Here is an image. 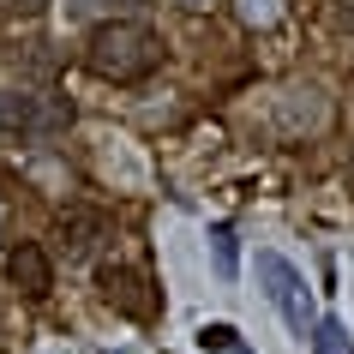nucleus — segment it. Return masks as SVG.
Here are the masks:
<instances>
[{"label": "nucleus", "mask_w": 354, "mask_h": 354, "mask_svg": "<svg viewBox=\"0 0 354 354\" xmlns=\"http://www.w3.org/2000/svg\"><path fill=\"white\" fill-rule=\"evenodd\" d=\"M84 60H91V73L109 78V84H138V78H150L162 66V42H156V30L138 24V19H102L91 30Z\"/></svg>", "instance_id": "obj_1"}, {"label": "nucleus", "mask_w": 354, "mask_h": 354, "mask_svg": "<svg viewBox=\"0 0 354 354\" xmlns=\"http://www.w3.org/2000/svg\"><path fill=\"white\" fill-rule=\"evenodd\" d=\"M0 127L42 145V138H55V132L73 127V102L66 96H48V91H19V96H0Z\"/></svg>", "instance_id": "obj_2"}, {"label": "nucleus", "mask_w": 354, "mask_h": 354, "mask_svg": "<svg viewBox=\"0 0 354 354\" xmlns=\"http://www.w3.org/2000/svg\"><path fill=\"white\" fill-rule=\"evenodd\" d=\"M259 277H264V295L277 300V313L288 318V330L295 336H313V300H306V282H300V270L288 259H277V252H259Z\"/></svg>", "instance_id": "obj_3"}, {"label": "nucleus", "mask_w": 354, "mask_h": 354, "mask_svg": "<svg viewBox=\"0 0 354 354\" xmlns=\"http://www.w3.org/2000/svg\"><path fill=\"white\" fill-rule=\"evenodd\" d=\"M277 127L288 132V138H300V132H324L330 127V102H324V91L318 84H288L277 102Z\"/></svg>", "instance_id": "obj_4"}, {"label": "nucleus", "mask_w": 354, "mask_h": 354, "mask_svg": "<svg viewBox=\"0 0 354 354\" xmlns=\"http://www.w3.org/2000/svg\"><path fill=\"white\" fill-rule=\"evenodd\" d=\"M102 295H109L114 313H127V318H156V295H150V282L132 264H102Z\"/></svg>", "instance_id": "obj_5"}, {"label": "nucleus", "mask_w": 354, "mask_h": 354, "mask_svg": "<svg viewBox=\"0 0 354 354\" xmlns=\"http://www.w3.org/2000/svg\"><path fill=\"white\" fill-rule=\"evenodd\" d=\"M6 277H12V288H19L24 300H42L48 288H55V264H48V252H42L37 241H12V252H6Z\"/></svg>", "instance_id": "obj_6"}, {"label": "nucleus", "mask_w": 354, "mask_h": 354, "mask_svg": "<svg viewBox=\"0 0 354 354\" xmlns=\"http://www.w3.org/2000/svg\"><path fill=\"white\" fill-rule=\"evenodd\" d=\"M102 234H109L102 210H66V252H96Z\"/></svg>", "instance_id": "obj_7"}, {"label": "nucleus", "mask_w": 354, "mask_h": 354, "mask_svg": "<svg viewBox=\"0 0 354 354\" xmlns=\"http://www.w3.org/2000/svg\"><path fill=\"white\" fill-rule=\"evenodd\" d=\"M282 12H288V0H234V19L246 30H270V24H282Z\"/></svg>", "instance_id": "obj_8"}, {"label": "nucleus", "mask_w": 354, "mask_h": 354, "mask_svg": "<svg viewBox=\"0 0 354 354\" xmlns=\"http://www.w3.org/2000/svg\"><path fill=\"white\" fill-rule=\"evenodd\" d=\"M306 342H313V354H354L348 330H342L336 318H318V324H313V336H306Z\"/></svg>", "instance_id": "obj_9"}, {"label": "nucleus", "mask_w": 354, "mask_h": 354, "mask_svg": "<svg viewBox=\"0 0 354 354\" xmlns=\"http://www.w3.org/2000/svg\"><path fill=\"white\" fill-rule=\"evenodd\" d=\"M234 324H205V330H198V342H205V348H216V354H241V342H234Z\"/></svg>", "instance_id": "obj_10"}, {"label": "nucleus", "mask_w": 354, "mask_h": 354, "mask_svg": "<svg viewBox=\"0 0 354 354\" xmlns=\"http://www.w3.org/2000/svg\"><path fill=\"white\" fill-rule=\"evenodd\" d=\"M210 246H216V270H223V277H234V234H228V228H216V234H210Z\"/></svg>", "instance_id": "obj_11"}, {"label": "nucleus", "mask_w": 354, "mask_h": 354, "mask_svg": "<svg viewBox=\"0 0 354 354\" xmlns=\"http://www.w3.org/2000/svg\"><path fill=\"white\" fill-rule=\"evenodd\" d=\"M330 24L342 42H354V0H330Z\"/></svg>", "instance_id": "obj_12"}, {"label": "nucleus", "mask_w": 354, "mask_h": 354, "mask_svg": "<svg viewBox=\"0 0 354 354\" xmlns=\"http://www.w3.org/2000/svg\"><path fill=\"white\" fill-rule=\"evenodd\" d=\"M102 6H114V19H120V12L138 6V0H73V12H102Z\"/></svg>", "instance_id": "obj_13"}, {"label": "nucleus", "mask_w": 354, "mask_h": 354, "mask_svg": "<svg viewBox=\"0 0 354 354\" xmlns=\"http://www.w3.org/2000/svg\"><path fill=\"white\" fill-rule=\"evenodd\" d=\"M0 6H6V12H24V19H30V12H42L48 0H0Z\"/></svg>", "instance_id": "obj_14"}, {"label": "nucleus", "mask_w": 354, "mask_h": 354, "mask_svg": "<svg viewBox=\"0 0 354 354\" xmlns=\"http://www.w3.org/2000/svg\"><path fill=\"white\" fill-rule=\"evenodd\" d=\"M187 12H210V6H223V0H180Z\"/></svg>", "instance_id": "obj_15"}]
</instances>
